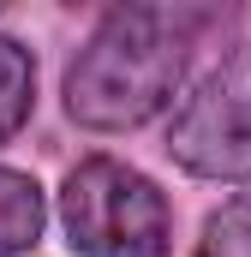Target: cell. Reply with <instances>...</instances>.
<instances>
[{
    "mask_svg": "<svg viewBox=\"0 0 251 257\" xmlns=\"http://www.w3.org/2000/svg\"><path fill=\"white\" fill-rule=\"evenodd\" d=\"M209 12L191 6H114L66 66V114L90 132H132L156 120L197 48Z\"/></svg>",
    "mask_w": 251,
    "mask_h": 257,
    "instance_id": "6da1fadb",
    "label": "cell"
},
{
    "mask_svg": "<svg viewBox=\"0 0 251 257\" xmlns=\"http://www.w3.org/2000/svg\"><path fill=\"white\" fill-rule=\"evenodd\" d=\"M60 221L84 257H162L174 233L156 180L114 156H90L66 174Z\"/></svg>",
    "mask_w": 251,
    "mask_h": 257,
    "instance_id": "7a4b0ae2",
    "label": "cell"
},
{
    "mask_svg": "<svg viewBox=\"0 0 251 257\" xmlns=\"http://www.w3.org/2000/svg\"><path fill=\"white\" fill-rule=\"evenodd\" d=\"M168 156L197 180H251V42H233L174 108Z\"/></svg>",
    "mask_w": 251,
    "mask_h": 257,
    "instance_id": "3957f363",
    "label": "cell"
},
{
    "mask_svg": "<svg viewBox=\"0 0 251 257\" xmlns=\"http://www.w3.org/2000/svg\"><path fill=\"white\" fill-rule=\"evenodd\" d=\"M42 221H48V203L42 186L18 168H0V257H18L42 239Z\"/></svg>",
    "mask_w": 251,
    "mask_h": 257,
    "instance_id": "277c9868",
    "label": "cell"
},
{
    "mask_svg": "<svg viewBox=\"0 0 251 257\" xmlns=\"http://www.w3.org/2000/svg\"><path fill=\"white\" fill-rule=\"evenodd\" d=\"M30 102H36V60L24 42L0 36V144L30 120Z\"/></svg>",
    "mask_w": 251,
    "mask_h": 257,
    "instance_id": "5b68a950",
    "label": "cell"
},
{
    "mask_svg": "<svg viewBox=\"0 0 251 257\" xmlns=\"http://www.w3.org/2000/svg\"><path fill=\"white\" fill-rule=\"evenodd\" d=\"M191 257H251V192L227 197L209 221H203V239Z\"/></svg>",
    "mask_w": 251,
    "mask_h": 257,
    "instance_id": "8992f818",
    "label": "cell"
}]
</instances>
